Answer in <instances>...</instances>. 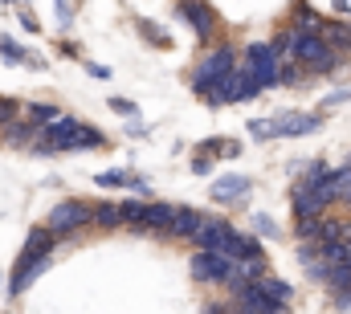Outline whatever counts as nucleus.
I'll return each mask as SVG.
<instances>
[{"instance_id": "28", "label": "nucleus", "mask_w": 351, "mask_h": 314, "mask_svg": "<svg viewBox=\"0 0 351 314\" xmlns=\"http://www.w3.org/2000/svg\"><path fill=\"white\" fill-rule=\"evenodd\" d=\"M339 102H351V90H331V94L323 98V106H339Z\"/></svg>"}, {"instance_id": "14", "label": "nucleus", "mask_w": 351, "mask_h": 314, "mask_svg": "<svg viewBox=\"0 0 351 314\" xmlns=\"http://www.w3.org/2000/svg\"><path fill=\"white\" fill-rule=\"evenodd\" d=\"M254 286L262 290L269 302H278V306H290V298H294V290H290V286H286L282 278H274V274H262V278H258Z\"/></svg>"}, {"instance_id": "5", "label": "nucleus", "mask_w": 351, "mask_h": 314, "mask_svg": "<svg viewBox=\"0 0 351 314\" xmlns=\"http://www.w3.org/2000/svg\"><path fill=\"white\" fill-rule=\"evenodd\" d=\"M241 70L258 82L262 90L282 86V66H278V58H274V49H269V45H250V49H245V66H241Z\"/></svg>"}, {"instance_id": "4", "label": "nucleus", "mask_w": 351, "mask_h": 314, "mask_svg": "<svg viewBox=\"0 0 351 314\" xmlns=\"http://www.w3.org/2000/svg\"><path fill=\"white\" fill-rule=\"evenodd\" d=\"M233 70H237V49H233V45H217V49H208V53L200 58V66H196V74H192V90L217 86V82L225 78V74H233Z\"/></svg>"}, {"instance_id": "21", "label": "nucleus", "mask_w": 351, "mask_h": 314, "mask_svg": "<svg viewBox=\"0 0 351 314\" xmlns=\"http://www.w3.org/2000/svg\"><path fill=\"white\" fill-rule=\"evenodd\" d=\"M139 33H143V37H147L152 45H160V49L168 45V33H164L160 25H152V21H139Z\"/></svg>"}, {"instance_id": "26", "label": "nucleus", "mask_w": 351, "mask_h": 314, "mask_svg": "<svg viewBox=\"0 0 351 314\" xmlns=\"http://www.w3.org/2000/svg\"><path fill=\"white\" fill-rule=\"evenodd\" d=\"M58 25H62V29L74 25V8H70V0H58Z\"/></svg>"}, {"instance_id": "15", "label": "nucleus", "mask_w": 351, "mask_h": 314, "mask_svg": "<svg viewBox=\"0 0 351 314\" xmlns=\"http://www.w3.org/2000/svg\"><path fill=\"white\" fill-rule=\"evenodd\" d=\"M58 119H62V110H58V106H41V102L25 106V123H29V127H37V131H41V127H49V123H58Z\"/></svg>"}, {"instance_id": "3", "label": "nucleus", "mask_w": 351, "mask_h": 314, "mask_svg": "<svg viewBox=\"0 0 351 314\" xmlns=\"http://www.w3.org/2000/svg\"><path fill=\"white\" fill-rule=\"evenodd\" d=\"M286 49H290L294 62H302L306 70H319V74H327L335 66V58H339V49H331L323 33H302V29L286 33Z\"/></svg>"}, {"instance_id": "30", "label": "nucleus", "mask_w": 351, "mask_h": 314, "mask_svg": "<svg viewBox=\"0 0 351 314\" xmlns=\"http://www.w3.org/2000/svg\"><path fill=\"white\" fill-rule=\"evenodd\" d=\"M21 25H25V29H29V33H37V29H41V21H37V16H33V12H21Z\"/></svg>"}, {"instance_id": "27", "label": "nucleus", "mask_w": 351, "mask_h": 314, "mask_svg": "<svg viewBox=\"0 0 351 314\" xmlns=\"http://www.w3.org/2000/svg\"><path fill=\"white\" fill-rule=\"evenodd\" d=\"M110 110H119V114H139V106H135L131 98H110Z\"/></svg>"}, {"instance_id": "12", "label": "nucleus", "mask_w": 351, "mask_h": 314, "mask_svg": "<svg viewBox=\"0 0 351 314\" xmlns=\"http://www.w3.org/2000/svg\"><path fill=\"white\" fill-rule=\"evenodd\" d=\"M250 188H254V184H250L245 176H221V180L208 188V196H213L217 204H233V200H245Z\"/></svg>"}, {"instance_id": "23", "label": "nucleus", "mask_w": 351, "mask_h": 314, "mask_svg": "<svg viewBox=\"0 0 351 314\" xmlns=\"http://www.w3.org/2000/svg\"><path fill=\"white\" fill-rule=\"evenodd\" d=\"M254 229H258L262 237H278V225H274L265 213H254Z\"/></svg>"}, {"instance_id": "29", "label": "nucleus", "mask_w": 351, "mask_h": 314, "mask_svg": "<svg viewBox=\"0 0 351 314\" xmlns=\"http://www.w3.org/2000/svg\"><path fill=\"white\" fill-rule=\"evenodd\" d=\"M192 171H196V176H208V171H213V159L196 156V159H192Z\"/></svg>"}, {"instance_id": "6", "label": "nucleus", "mask_w": 351, "mask_h": 314, "mask_svg": "<svg viewBox=\"0 0 351 314\" xmlns=\"http://www.w3.org/2000/svg\"><path fill=\"white\" fill-rule=\"evenodd\" d=\"M86 225H90V204H82V200H62L45 217V233H53V237H70L78 229H86Z\"/></svg>"}, {"instance_id": "19", "label": "nucleus", "mask_w": 351, "mask_h": 314, "mask_svg": "<svg viewBox=\"0 0 351 314\" xmlns=\"http://www.w3.org/2000/svg\"><path fill=\"white\" fill-rule=\"evenodd\" d=\"M0 139L4 143H33V127L29 123H4L0 127Z\"/></svg>"}, {"instance_id": "11", "label": "nucleus", "mask_w": 351, "mask_h": 314, "mask_svg": "<svg viewBox=\"0 0 351 314\" xmlns=\"http://www.w3.org/2000/svg\"><path fill=\"white\" fill-rule=\"evenodd\" d=\"M192 29H196V37H213V29H217V16H213V8L204 4V0H180V8H176Z\"/></svg>"}, {"instance_id": "36", "label": "nucleus", "mask_w": 351, "mask_h": 314, "mask_svg": "<svg viewBox=\"0 0 351 314\" xmlns=\"http://www.w3.org/2000/svg\"><path fill=\"white\" fill-rule=\"evenodd\" d=\"M0 290H4V282H0Z\"/></svg>"}, {"instance_id": "1", "label": "nucleus", "mask_w": 351, "mask_h": 314, "mask_svg": "<svg viewBox=\"0 0 351 314\" xmlns=\"http://www.w3.org/2000/svg\"><path fill=\"white\" fill-rule=\"evenodd\" d=\"M106 139L102 131H94L90 123H78L70 114H62L58 123L33 131V152L37 156H58V152H98Z\"/></svg>"}, {"instance_id": "9", "label": "nucleus", "mask_w": 351, "mask_h": 314, "mask_svg": "<svg viewBox=\"0 0 351 314\" xmlns=\"http://www.w3.org/2000/svg\"><path fill=\"white\" fill-rule=\"evenodd\" d=\"M265 127V139L274 135V139H294V135H311V131H319L323 127V114H298V110H290L286 119H274V123H262Z\"/></svg>"}, {"instance_id": "18", "label": "nucleus", "mask_w": 351, "mask_h": 314, "mask_svg": "<svg viewBox=\"0 0 351 314\" xmlns=\"http://www.w3.org/2000/svg\"><path fill=\"white\" fill-rule=\"evenodd\" d=\"M0 58H4L8 66H25V62H29L25 45H21V41H12L8 33H0Z\"/></svg>"}, {"instance_id": "20", "label": "nucleus", "mask_w": 351, "mask_h": 314, "mask_svg": "<svg viewBox=\"0 0 351 314\" xmlns=\"http://www.w3.org/2000/svg\"><path fill=\"white\" fill-rule=\"evenodd\" d=\"M335 200H348L351 204V167H339L335 171Z\"/></svg>"}, {"instance_id": "16", "label": "nucleus", "mask_w": 351, "mask_h": 314, "mask_svg": "<svg viewBox=\"0 0 351 314\" xmlns=\"http://www.w3.org/2000/svg\"><path fill=\"white\" fill-rule=\"evenodd\" d=\"M131 180H135V171H127V167H106L94 176L98 188H131Z\"/></svg>"}, {"instance_id": "35", "label": "nucleus", "mask_w": 351, "mask_h": 314, "mask_svg": "<svg viewBox=\"0 0 351 314\" xmlns=\"http://www.w3.org/2000/svg\"><path fill=\"white\" fill-rule=\"evenodd\" d=\"M4 4H16V0H4Z\"/></svg>"}, {"instance_id": "7", "label": "nucleus", "mask_w": 351, "mask_h": 314, "mask_svg": "<svg viewBox=\"0 0 351 314\" xmlns=\"http://www.w3.org/2000/svg\"><path fill=\"white\" fill-rule=\"evenodd\" d=\"M233 241H237V229L229 221H221V217H204V225L192 237V245H200L204 253H221V257H229V245Z\"/></svg>"}, {"instance_id": "2", "label": "nucleus", "mask_w": 351, "mask_h": 314, "mask_svg": "<svg viewBox=\"0 0 351 314\" xmlns=\"http://www.w3.org/2000/svg\"><path fill=\"white\" fill-rule=\"evenodd\" d=\"M53 245H58V237L45 233V229H33V233H29L25 249H21V257H16V265H12V278H8V294H12V298L25 294V290L49 269V253H53Z\"/></svg>"}, {"instance_id": "34", "label": "nucleus", "mask_w": 351, "mask_h": 314, "mask_svg": "<svg viewBox=\"0 0 351 314\" xmlns=\"http://www.w3.org/2000/svg\"><path fill=\"white\" fill-rule=\"evenodd\" d=\"M208 314H233V311H225V306H208Z\"/></svg>"}, {"instance_id": "22", "label": "nucleus", "mask_w": 351, "mask_h": 314, "mask_svg": "<svg viewBox=\"0 0 351 314\" xmlns=\"http://www.w3.org/2000/svg\"><path fill=\"white\" fill-rule=\"evenodd\" d=\"M21 119V102L16 98H0V123H16Z\"/></svg>"}, {"instance_id": "8", "label": "nucleus", "mask_w": 351, "mask_h": 314, "mask_svg": "<svg viewBox=\"0 0 351 314\" xmlns=\"http://www.w3.org/2000/svg\"><path fill=\"white\" fill-rule=\"evenodd\" d=\"M188 274H192L196 282L225 286V282H229V274H233V261H229V257H221V253H204V249H196V253H192V261H188Z\"/></svg>"}, {"instance_id": "10", "label": "nucleus", "mask_w": 351, "mask_h": 314, "mask_svg": "<svg viewBox=\"0 0 351 314\" xmlns=\"http://www.w3.org/2000/svg\"><path fill=\"white\" fill-rule=\"evenodd\" d=\"M217 94H221V102H254L262 94V86L250 78L245 70H233V74H225L217 82Z\"/></svg>"}, {"instance_id": "33", "label": "nucleus", "mask_w": 351, "mask_h": 314, "mask_svg": "<svg viewBox=\"0 0 351 314\" xmlns=\"http://www.w3.org/2000/svg\"><path fill=\"white\" fill-rule=\"evenodd\" d=\"M335 12H351V0H335Z\"/></svg>"}, {"instance_id": "31", "label": "nucleus", "mask_w": 351, "mask_h": 314, "mask_svg": "<svg viewBox=\"0 0 351 314\" xmlns=\"http://www.w3.org/2000/svg\"><path fill=\"white\" fill-rule=\"evenodd\" d=\"M86 70L94 74V78H110V70H106V66H98V62H86Z\"/></svg>"}, {"instance_id": "13", "label": "nucleus", "mask_w": 351, "mask_h": 314, "mask_svg": "<svg viewBox=\"0 0 351 314\" xmlns=\"http://www.w3.org/2000/svg\"><path fill=\"white\" fill-rule=\"evenodd\" d=\"M200 225H204V213H196V208H172V221H168V233L164 237H184V241H192Z\"/></svg>"}, {"instance_id": "25", "label": "nucleus", "mask_w": 351, "mask_h": 314, "mask_svg": "<svg viewBox=\"0 0 351 314\" xmlns=\"http://www.w3.org/2000/svg\"><path fill=\"white\" fill-rule=\"evenodd\" d=\"M331 49L335 45H351V25H339V29H331V41H327Z\"/></svg>"}, {"instance_id": "32", "label": "nucleus", "mask_w": 351, "mask_h": 314, "mask_svg": "<svg viewBox=\"0 0 351 314\" xmlns=\"http://www.w3.org/2000/svg\"><path fill=\"white\" fill-rule=\"evenodd\" d=\"M250 135H254V139H265V127H262V119H258V123H250Z\"/></svg>"}, {"instance_id": "24", "label": "nucleus", "mask_w": 351, "mask_h": 314, "mask_svg": "<svg viewBox=\"0 0 351 314\" xmlns=\"http://www.w3.org/2000/svg\"><path fill=\"white\" fill-rule=\"evenodd\" d=\"M217 156L221 159H237L241 156V143H237V139H221V143H217Z\"/></svg>"}, {"instance_id": "17", "label": "nucleus", "mask_w": 351, "mask_h": 314, "mask_svg": "<svg viewBox=\"0 0 351 314\" xmlns=\"http://www.w3.org/2000/svg\"><path fill=\"white\" fill-rule=\"evenodd\" d=\"M90 225H98V229H119L123 221H119V204H94L90 208Z\"/></svg>"}]
</instances>
